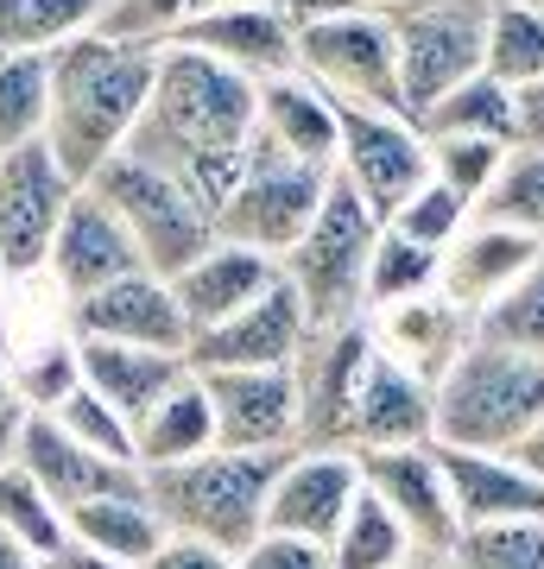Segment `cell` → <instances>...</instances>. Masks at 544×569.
<instances>
[{
    "mask_svg": "<svg viewBox=\"0 0 544 569\" xmlns=\"http://www.w3.org/2000/svg\"><path fill=\"white\" fill-rule=\"evenodd\" d=\"M171 44L260 89L298 70V7H184Z\"/></svg>",
    "mask_w": 544,
    "mask_h": 569,
    "instance_id": "obj_13",
    "label": "cell"
},
{
    "mask_svg": "<svg viewBox=\"0 0 544 569\" xmlns=\"http://www.w3.org/2000/svg\"><path fill=\"white\" fill-rule=\"evenodd\" d=\"M247 146H254V82L171 44L152 70V96L127 140V159L165 171L216 216L241 178Z\"/></svg>",
    "mask_w": 544,
    "mask_h": 569,
    "instance_id": "obj_1",
    "label": "cell"
},
{
    "mask_svg": "<svg viewBox=\"0 0 544 569\" xmlns=\"http://www.w3.org/2000/svg\"><path fill=\"white\" fill-rule=\"evenodd\" d=\"M323 557H329V569H399L412 557V545H405V531L362 493L355 512L343 519V531L323 545Z\"/></svg>",
    "mask_w": 544,
    "mask_h": 569,
    "instance_id": "obj_36",
    "label": "cell"
},
{
    "mask_svg": "<svg viewBox=\"0 0 544 569\" xmlns=\"http://www.w3.org/2000/svg\"><path fill=\"white\" fill-rule=\"evenodd\" d=\"M13 468H26V481L51 500V507L70 519L89 500H108V493H133L140 488V468L101 462L89 449H77L51 418H26L20 425V449H13Z\"/></svg>",
    "mask_w": 544,
    "mask_h": 569,
    "instance_id": "obj_23",
    "label": "cell"
},
{
    "mask_svg": "<svg viewBox=\"0 0 544 569\" xmlns=\"http://www.w3.org/2000/svg\"><path fill=\"white\" fill-rule=\"evenodd\" d=\"M424 133V140H487V146H513V133H520V114H513V89H501V82L487 77H468L463 89H449L444 102H431L412 121Z\"/></svg>",
    "mask_w": 544,
    "mask_h": 569,
    "instance_id": "obj_30",
    "label": "cell"
},
{
    "mask_svg": "<svg viewBox=\"0 0 544 569\" xmlns=\"http://www.w3.org/2000/svg\"><path fill=\"white\" fill-rule=\"evenodd\" d=\"M362 323H367V336H374V348H380L386 361L405 367V373L424 380L431 392H437V380H444L449 367L468 355V342H475V317L456 310L444 291L412 298V305H393V310H374Z\"/></svg>",
    "mask_w": 544,
    "mask_h": 569,
    "instance_id": "obj_20",
    "label": "cell"
},
{
    "mask_svg": "<svg viewBox=\"0 0 544 569\" xmlns=\"http://www.w3.org/2000/svg\"><path fill=\"white\" fill-rule=\"evenodd\" d=\"M51 114V58H0V152L44 140Z\"/></svg>",
    "mask_w": 544,
    "mask_h": 569,
    "instance_id": "obj_35",
    "label": "cell"
},
{
    "mask_svg": "<svg viewBox=\"0 0 544 569\" xmlns=\"http://www.w3.org/2000/svg\"><path fill=\"white\" fill-rule=\"evenodd\" d=\"M216 449V411H209V392L202 380L190 373L184 387H171L159 406L146 411L133 425V468H178V462H197Z\"/></svg>",
    "mask_w": 544,
    "mask_h": 569,
    "instance_id": "obj_28",
    "label": "cell"
},
{
    "mask_svg": "<svg viewBox=\"0 0 544 569\" xmlns=\"http://www.w3.org/2000/svg\"><path fill=\"white\" fill-rule=\"evenodd\" d=\"M0 569H39V563H32L20 545H7V538H0Z\"/></svg>",
    "mask_w": 544,
    "mask_h": 569,
    "instance_id": "obj_50",
    "label": "cell"
},
{
    "mask_svg": "<svg viewBox=\"0 0 544 569\" xmlns=\"http://www.w3.org/2000/svg\"><path fill=\"white\" fill-rule=\"evenodd\" d=\"M140 569H235V557L222 550H202V545H184V538H165Z\"/></svg>",
    "mask_w": 544,
    "mask_h": 569,
    "instance_id": "obj_45",
    "label": "cell"
},
{
    "mask_svg": "<svg viewBox=\"0 0 544 569\" xmlns=\"http://www.w3.org/2000/svg\"><path fill=\"white\" fill-rule=\"evenodd\" d=\"M235 569H329V557H323L317 545H298V538H273V531H260V538L235 557Z\"/></svg>",
    "mask_w": 544,
    "mask_h": 569,
    "instance_id": "obj_44",
    "label": "cell"
},
{
    "mask_svg": "<svg viewBox=\"0 0 544 569\" xmlns=\"http://www.w3.org/2000/svg\"><path fill=\"white\" fill-rule=\"evenodd\" d=\"M279 468H285V456H228V449H209L197 462L146 468L140 493H146V507H152L165 538L241 557L266 531V493L279 481Z\"/></svg>",
    "mask_w": 544,
    "mask_h": 569,
    "instance_id": "obj_3",
    "label": "cell"
},
{
    "mask_svg": "<svg viewBox=\"0 0 544 569\" xmlns=\"http://www.w3.org/2000/svg\"><path fill=\"white\" fill-rule=\"evenodd\" d=\"M437 443V399L424 380H412L405 367H393L374 348L355 399V425H348V456H374V449H424Z\"/></svg>",
    "mask_w": 544,
    "mask_h": 569,
    "instance_id": "obj_25",
    "label": "cell"
},
{
    "mask_svg": "<svg viewBox=\"0 0 544 569\" xmlns=\"http://www.w3.org/2000/svg\"><path fill=\"white\" fill-rule=\"evenodd\" d=\"M165 58V51H159ZM159 58L108 44L82 26L77 39L51 51V114H44V146L77 183H89L101 164H115L133 140V127L152 96Z\"/></svg>",
    "mask_w": 544,
    "mask_h": 569,
    "instance_id": "obj_2",
    "label": "cell"
},
{
    "mask_svg": "<svg viewBox=\"0 0 544 569\" xmlns=\"http://www.w3.org/2000/svg\"><path fill=\"white\" fill-rule=\"evenodd\" d=\"M63 531H70V545H77V550L108 557V563H121V569H140L146 557L165 545V531H159V519H152V507H146L140 488L77 507L70 519H63Z\"/></svg>",
    "mask_w": 544,
    "mask_h": 569,
    "instance_id": "obj_29",
    "label": "cell"
},
{
    "mask_svg": "<svg viewBox=\"0 0 544 569\" xmlns=\"http://www.w3.org/2000/svg\"><path fill=\"white\" fill-rule=\"evenodd\" d=\"M367 361H374V336L367 323L343 329H310L291 361V392H298V449H343L348 456V425H355V399H362Z\"/></svg>",
    "mask_w": 544,
    "mask_h": 569,
    "instance_id": "obj_11",
    "label": "cell"
},
{
    "mask_svg": "<svg viewBox=\"0 0 544 569\" xmlns=\"http://www.w3.org/2000/svg\"><path fill=\"white\" fill-rule=\"evenodd\" d=\"M178 20H184V7H165V0H115V7H96L89 13V32L108 44H127V51L159 58V51H171Z\"/></svg>",
    "mask_w": 544,
    "mask_h": 569,
    "instance_id": "obj_42",
    "label": "cell"
},
{
    "mask_svg": "<svg viewBox=\"0 0 544 569\" xmlns=\"http://www.w3.org/2000/svg\"><path fill=\"white\" fill-rule=\"evenodd\" d=\"M171 284V298H178L184 310V329H190V342L197 336H209V329H222L228 317H241V310H254L279 284V260H266V253H254V247H235V241H216L202 260H190Z\"/></svg>",
    "mask_w": 544,
    "mask_h": 569,
    "instance_id": "obj_22",
    "label": "cell"
},
{
    "mask_svg": "<svg viewBox=\"0 0 544 569\" xmlns=\"http://www.w3.org/2000/svg\"><path fill=\"white\" fill-rule=\"evenodd\" d=\"M89 0H0V58H51L89 26Z\"/></svg>",
    "mask_w": 544,
    "mask_h": 569,
    "instance_id": "obj_32",
    "label": "cell"
},
{
    "mask_svg": "<svg viewBox=\"0 0 544 569\" xmlns=\"http://www.w3.org/2000/svg\"><path fill=\"white\" fill-rule=\"evenodd\" d=\"M7 291H13V279H7V266H0V310H7Z\"/></svg>",
    "mask_w": 544,
    "mask_h": 569,
    "instance_id": "obj_52",
    "label": "cell"
},
{
    "mask_svg": "<svg viewBox=\"0 0 544 569\" xmlns=\"http://www.w3.org/2000/svg\"><path fill=\"white\" fill-rule=\"evenodd\" d=\"M475 336H482V342H494V348H513V355L544 361V253H538V266H532L513 291H506L501 305L475 323Z\"/></svg>",
    "mask_w": 544,
    "mask_h": 569,
    "instance_id": "obj_38",
    "label": "cell"
},
{
    "mask_svg": "<svg viewBox=\"0 0 544 569\" xmlns=\"http://www.w3.org/2000/svg\"><path fill=\"white\" fill-rule=\"evenodd\" d=\"M0 538L7 545H20L32 563H51L63 545H70V531H63V512L44 500L32 481H26V468H0Z\"/></svg>",
    "mask_w": 544,
    "mask_h": 569,
    "instance_id": "obj_34",
    "label": "cell"
},
{
    "mask_svg": "<svg viewBox=\"0 0 544 569\" xmlns=\"http://www.w3.org/2000/svg\"><path fill=\"white\" fill-rule=\"evenodd\" d=\"M513 462H520L525 475H532V481H538V488H544V425L532 430V437H525L520 449H513Z\"/></svg>",
    "mask_w": 544,
    "mask_h": 569,
    "instance_id": "obj_47",
    "label": "cell"
},
{
    "mask_svg": "<svg viewBox=\"0 0 544 569\" xmlns=\"http://www.w3.org/2000/svg\"><path fill=\"white\" fill-rule=\"evenodd\" d=\"M475 222V209L463 203V197H449L444 183H431L424 178V190H412L399 209H393V234H405V241H418V247H431V253H449L456 247V234Z\"/></svg>",
    "mask_w": 544,
    "mask_h": 569,
    "instance_id": "obj_41",
    "label": "cell"
},
{
    "mask_svg": "<svg viewBox=\"0 0 544 569\" xmlns=\"http://www.w3.org/2000/svg\"><path fill=\"white\" fill-rule=\"evenodd\" d=\"M449 569H544V526H482L456 531Z\"/></svg>",
    "mask_w": 544,
    "mask_h": 569,
    "instance_id": "obj_43",
    "label": "cell"
},
{
    "mask_svg": "<svg viewBox=\"0 0 544 569\" xmlns=\"http://www.w3.org/2000/svg\"><path fill=\"white\" fill-rule=\"evenodd\" d=\"M20 425H26L20 406H0V468L13 462V449H20Z\"/></svg>",
    "mask_w": 544,
    "mask_h": 569,
    "instance_id": "obj_48",
    "label": "cell"
},
{
    "mask_svg": "<svg viewBox=\"0 0 544 569\" xmlns=\"http://www.w3.org/2000/svg\"><path fill=\"white\" fill-rule=\"evenodd\" d=\"M482 70L513 96L544 82V7H487Z\"/></svg>",
    "mask_w": 544,
    "mask_h": 569,
    "instance_id": "obj_31",
    "label": "cell"
},
{
    "mask_svg": "<svg viewBox=\"0 0 544 569\" xmlns=\"http://www.w3.org/2000/svg\"><path fill=\"white\" fill-rule=\"evenodd\" d=\"M329 197V171L317 164H298L273 152L266 140L247 146L241 159V178L228 190V203L216 209V241H235V247H254L266 260H285L291 241H298L310 216L323 209Z\"/></svg>",
    "mask_w": 544,
    "mask_h": 569,
    "instance_id": "obj_8",
    "label": "cell"
},
{
    "mask_svg": "<svg viewBox=\"0 0 544 569\" xmlns=\"http://www.w3.org/2000/svg\"><path fill=\"white\" fill-rule=\"evenodd\" d=\"M355 500H362L355 456H343V449H291L273 493H266V531L323 550L355 512Z\"/></svg>",
    "mask_w": 544,
    "mask_h": 569,
    "instance_id": "obj_15",
    "label": "cell"
},
{
    "mask_svg": "<svg viewBox=\"0 0 544 569\" xmlns=\"http://www.w3.org/2000/svg\"><path fill=\"white\" fill-rule=\"evenodd\" d=\"M329 178L343 183L348 197L374 216V222H393V209L424 190L431 178V152H424V133L405 114H374V108H336V164Z\"/></svg>",
    "mask_w": 544,
    "mask_h": 569,
    "instance_id": "obj_9",
    "label": "cell"
},
{
    "mask_svg": "<svg viewBox=\"0 0 544 569\" xmlns=\"http://www.w3.org/2000/svg\"><path fill=\"white\" fill-rule=\"evenodd\" d=\"M449 488L456 531L482 526H544V488L525 475L513 456H475V449H437Z\"/></svg>",
    "mask_w": 544,
    "mask_h": 569,
    "instance_id": "obj_24",
    "label": "cell"
},
{
    "mask_svg": "<svg viewBox=\"0 0 544 569\" xmlns=\"http://www.w3.org/2000/svg\"><path fill=\"white\" fill-rule=\"evenodd\" d=\"M424 152H431V183H444L468 209L487 203V190L501 183L506 159H513V146H487V140H424Z\"/></svg>",
    "mask_w": 544,
    "mask_h": 569,
    "instance_id": "obj_37",
    "label": "cell"
},
{
    "mask_svg": "<svg viewBox=\"0 0 544 569\" xmlns=\"http://www.w3.org/2000/svg\"><path fill=\"white\" fill-rule=\"evenodd\" d=\"M513 114H520V133H513V152H544V82L513 96Z\"/></svg>",
    "mask_w": 544,
    "mask_h": 569,
    "instance_id": "obj_46",
    "label": "cell"
},
{
    "mask_svg": "<svg viewBox=\"0 0 544 569\" xmlns=\"http://www.w3.org/2000/svg\"><path fill=\"white\" fill-rule=\"evenodd\" d=\"M82 190H96L101 203L121 216V228L133 234L140 266L152 279H178L184 266L202 260V253L216 247V216H209L184 183H171L165 171L127 159V152L115 164H101Z\"/></svg>",
    "mask_w": 544,
    "mask_h": 569,
    "instance_id": "obj_6",
    "label": "cell"
},
{
    "mask_svg": "<svg viewBox=\"0 0 544 569\" xmlns=\"http://www.w3.org/2000/svg\"><path fill=\"white\" fill-rule=\"evenodd\" d=\"M374 241H380V222L329 178L323 209L310 216V228L279 260V279L298 298L310 329H343V323H362L367 317V260H374Z\"/></svg>",
    "mask_w": 544,
    "mask_h": 569,
    "instance_id": "obj_5",
    "label": "cell"
},
{
    "mask_svg": "<svg viewBox=\"0 0 544 569\" xmlns=\"http://www.w3.org/2000/svg\"><path fill=\"white\" fill-rule=\"evenodd\" d=\"M216 411V449L228 456H291L298 449V392L285 373H197Z\"/></svg>",
    "mask_w": 544,
    "mask_h": 569,
    "instance_id": "obj_18",
    "label": "cell"
},
{
    "mask_svg": "<svg viewBox=\"0 0 544 569\" xmlns=\"http://www.w3.org/2000/svg\"><path fill=\"white\" fill-rule=\"evenodd\" d=\"M475 216L501 222V228H520V234H532L544 247V152H513L501 183L487 190V203Z\"/></svg>",
    "mask_w": 544,
    "mask_h": 569,
    "instance_id": "obj_39",
    "label": "cell"
},
{
    "mask_svg": "<svg viewBox=\"0 0 544 569\" xmlns=\"http://www.w3.org/2000/svg\"><path fill=\"white\" fill-rule=\"evenodd\" d=\"M82 183L51 159V146H20V152H0V266L7 279H39L51 234H58L63 209L77 203Z\"/></svg>",
    "mask_w": 544,
    "mask_h": 569,
    "instance_id": "obj_12",
    "label": "cell"
},
{
    "mask_svg": "<svg viewBox=\"0 0 544 569\" xmlns=\"http://www.w3.org/2000/svg\"><path fill=\"white\" fill-rule=\"evenodd\" d=\"M39 569H121V563H108V557H89V550H77V545H63L51 563H39Z\"/></svg>",
    "mask_w": 544,
    "mask_h": 569,
    "instance_id": "obj_49",
    "label": "cell"
},
{
    "mask_svg": "<svg viewBox=\"0 0 544 569\" xmlns=\"http://www.w3.org/2000/svg\"><path fill=\"white\" fill-rule=\"evenodd\" d=\"M355 468H362V493L405 531V545L418 557H449L456 512H449V488H444V468H437V443L374 449V456H355Z\"/></svg>",
    "mask_w": 544,
    "mask_h": 569,
    "instance_id": "obj_14",
    "label": "cell"
},
{
    "mask_svg": "<svg viewBox=\"0 0 544 569\" xmlns=\"http://www.w3.org/2000/svg\"><path fill=\"white\" fill-rule=\"evenodd\" d=\"M254 140H266L273 152H285L298 164L329 171L336 164V102L317 82H304L298 70L260 82L254 89Z\"/></svg>",
    "mask_w": 544,
    "mask_h": 569,
    "instance_id": "obj_26",
    "label": "cell"
},
{
    "mask_svg": "<svg viewBox=\"0 0 544 569\" xmlns=\"http://www.w3.org/2000/svg\"><path fill=\"white\" fill-rule=\"evenodd\" d=\"M51 425L70 437L77 449H89V456H101V462H121L133 468V430H127L121 411H108L89 387H77L70 399H63L58 411H51Z\"/></svg>",
    "mask_w": 544,
    "mask_h": 569,
    "instance_id": "obj_40",
    "label": "cell"
},
{
    "mask_svg": "<svg viewBox=\"0 0 544 569\" xmlns=\"http://www.w3.org/2000/svg\"><path fill=\"white\" fill-rule=\"evenodd\" d=\"M544 247L532 241V234H520V228H501V222H475L456 234V247L444 253V272H437V291H444L456 310H468L475 323H482L487 310L501 305L506 291L538 266Z\"/></svg>",
    "mask_w": 544,
    "mask_h": 569,
    "instance_id": "obj_21",
    "label": "cell"
},
{
    "mask_svg": "<svg viewBox=\"0 0 544 569\" xmlns=\"http://www.w3.org/2000/svg\"><path fill=\"white\" fill-rule=\"evenodd\" d=\"M437 272H444V253H431V247L380 228L374 260H367V317L374 310H393V305H412V298H431L437 291Z\"/></svg>",
    "mask_w": 544,
    "mask_h": 569,
    "instance_id": "obj_33",
    "label": "cell"
},
{
    "mask_svg": "<svg viewBox=\"0 0 544 569\" xmlns=\"http://www.w3.org/2000/svg\"><path fill=\"white\" fill-rule=\"evenodd\" d=\"M298 77L317 82L336 108L405 114L399 51L386 13H304L298 7Z\"/></svg>",
    "mask_w": 544,
    "mask_h": 569,
    "instance_id": "obj_7",
    "label": "cell"
},
{
    "mask_svg": "<svg viewBox=\"0 0 544 569\" xmlns=\"http://www.w3.org/2000/svg\"><path fill=\"white\" fill-rule=\"evenodd\" d=\"M304 336H310V323H304L298 298L279 279L254 310L228 317L209 336H197V342L184 348V361H190V373H285V367L298 361Z\"/></svg>",
    "mask_w": 544,
    "mask_h": 569,
    "instance_id": "obj_19",
    "label": "cell"
},
{
    "mask_svg": "<svg viewBox=\"0 0 544 569\" xmlns=\"http://www.w3.org/2000/svg\"><path fill=\"white\" fill-rule=\"evenodd\" d=\"M399 569H449V557H418V550H412Z\"/></svg>",
    "mask_w": 544,
    "mask_h": 569,
    "instance_id": "obj_51",
    "label": "cell"
},
{
    "mask_svg": "<svg viewBox=\"0 0 544 569\" xmlns=\"http://www.w3.org/2000/svg\"><path fill=\"white\" fill-rule=\"evenodd\" d=\"M431 399H437V449L513 456L544 425V361L475 336Z\"/></svg>",
    "mask_w": 544,
    "mask_h": 569,
    "instance_id": "obj_4",
    "label": "cell"
},
{
    "mask_svg": "<svg viewBox=\"0 0 544 569\" xmlns=\"http://www.w3.org/2000/svg\"><path fill=\"white\" fill-rule=\"evenodd\" d=\"M70 336L77 342H101V348H146V355H184L190 348L178 298L152 272H133V279L108 284V291L77 298L70 305Z\"/></svg>",
    "mask_w": 544,
    "mask_h": 569,
    "instance_id": "obj_17",
    "label": "cell"
},
{
    "mask_svg": "<svg viewBox=\"0 0 544 569\" xmlns=\"http://www.w3.org/2000/svg\"><path fill=\"white\" fill-rule=\"evenodd\" d=\"M146 272L140 266V247L133 234L121 228V216L101 203L96 190H77V203L63 209L58 234H51V253H44V272L39 279L58 291L63 305H77L89 291H108V284Z\"/></svg>",
    "mask_w": 544,
    "mask_h": 569,
    "instance_id": "obj_16",
    "label": "cell"
},
{
    "mask_svg": "<svg viewBox=\"0 0 544 569\" xmlns=\"http://www.w3.org/2000/svg\"><path fill=\"white\" fill-rule=\"evenodd\" d=\"M393 51H399V102L405 121H418L449 89L482 77L487 7H393Z\"/></svg>",
    "mask_w": 544,
    "mask_h": 569,
    "instance_id": "obj_10",
    "label": "cell"
},
{
    "mask_svg": "<svg viewBox=\"0 0 544 569\" xmlns=\"http://www.w3.org/2000/svg\"><path fill=\"white\" fill-rule=\"evenodd\" d=\"M77 361H82V387L96 392L108 411H121L127 430L140 425V418L159 406L171 387L190 380V361H184V355H146V348L77 342Z\"/></svg>",
    "mask_w": 544,
    "mask_h": 569,
    "instance_id": "obj_27",
    "label": "cell"
}]
</instances>
